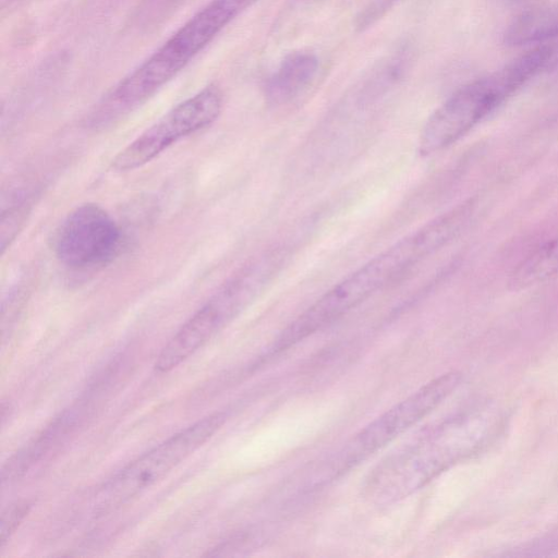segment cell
Wrapping results in <instances>:
<instances>
[{"label":"cell","mask_w":558,"mask_h":558,"mask_svg":"<svg viewBox=\"0 0 558 558\" xmlns=\"http://www.w3.org/2000/svg\"><path fill=\"white\" fill-rule=\"evenodd\" d=\"M397 0H374L356 16L355 27L364 31L380 19Z\"/></svg>","instance_id":"4fadbf2b"},{"label":"cell","mask_w":558,"mask_h":558,"mask_svg":"<svg viewBox=\"0 0 558 558\" xmlns=\"http://www.w3.org/2000/svg\"><path fill=\"white\" fill-rule=\"evenodd\" d=\"M558 37V3L525 11L510 22L504 41L510 47L543 44Z\"/></svg>","instance_id":"8fae6325"},{"label":"cell","mask_w":558,"mask_h":558,"mask_svg":"<svg viewBox=\"0 0 558 558\" xmlns=\"http://www.w3.org/2000/svg\"><path fill=\"white\" fill-rule=\"evenodd\" d=\"M318 66V58L311 51L287 54L266 82V101L274 107L292 102L312 85Z\"/></svg>","instance_id":"30bf717a"},{"label":"cell","mask_w":558,"mask_h":558,"mask_svg":"<svg viewBox=\"0 0 558 558\" xmlns=\"http://www.w3.org/2000/svg\"><path fill=\"white\" fill-rule=\"evenodd\" d=\"M254 3V0H210L137 66L138 74L154 88H161Z\"/></svg>","instance_id":"52a82bcc"},{"label":"cell","mask_w":558,"mask_h":558,"mask_svg":"<svg viewBox=\"0 0 558 558\" xmlns=\"http://www.w3.org/2000/svg\"><path fill=\"white\" fill-rule=\"evenodd\" d=\"M225 421V413L206 416L130 462L99 489L95 513L111 512L155 485L211 438Z\"/></svg>","instance_id":"8992f818"},{"label":"cell","mask_w":558,"mask_h":558,"mask_svg":"<svg viewBox=\"0 0 558 558\" xmlns=\"http://www.w3.org/2000/svg\"><path fill=\"white\" fill-rule=\"evenodd\" d=\"M29 510L28 504H16L8 508L1 517L0 546L2 547L14 533Z\"/></svg>","instance_id":"7c38bea8"},{"label":"cell","mask_w":558,"mask_h":558,"mask_svg":"<svg viewBox=\"0 0 558 558\" xmlns=\"http://www.w3.org/2000/svg\"><path fill=\"white\" fill-rule=\"evenodd\" d=\"M220 89L209 85L161 117L112 160L117 171L140 168L156 158L180 138L193 134L217 120L222 109Z\"/></svg>","instance_id":"ba28073f"},{"label":"cell","mask_w":558,"mask_h":558,"mask_svg":"<svg viewBox=\"0 0 558 558\" xmlns=\"http://www.w3.org/2000/svg\"><path fill=\"white\" fill-rule=\"evenodd\" d=\"M120 230L99 205L87 203L72 210L61 223L54 241L58 259L73 269L108 264L118 253Z\"/></svg>","instance_id":"9c48e42d"},{"label":"cell","mask_w":558,"mask_h":558,"mask_svg":"<svg viewBox=\"0 0 558 558\" xmlns=\"http://www.w3.org/2000/svg\"><path fill=\"white\" fill-rule=\"evenodd\" d=\"M524 85L511 63L486 77L465 84L426 120L418 153L429 156L456 143Z\"/></svg>","instance_id":"5b68a950"},{"label":"cell","mask_w":558,"mask_h":558,"mask_svg":"<svg viewBox=\"0 0 558 558\" xmlns=\"http://www.w3.org/2000/svg\"><path fill=\"white\" fill-rule=\"evenodd\" d=\"M283 259L282 250H271L233 275L165 345L156 371L173 369L210 340L257 298Z\"/></svg>","instance_id":"3957f363"},{"label":"cell","mask_w":558,"mask_h":558,"mask_svg":"<svg viewBox=\"0 0 558 558\" xmlns=\"http://www.w3.org/2000/svg\"><path fill=\"white\" fill-rule=\"evenodd\" d=\"M498 426L499 415L490 407L473 408L432 426L373 470L366 497L377 504L408 497L477 453Z\"/></svg>","instance_id":"7a4b0ae2"},{"label":"cell","mask_w":558,"mask_h":558,"mask_svg":"<svg viewBox=\"0 0 558 558\" xmlns=\"http://www.w3.org/2000/svg\"><path fill=\"white\" fill-rule=\"evenodd\" d=\"M461 380L460 372L445 373L386 410L319 462L305 480L307 487L317 488L366 460L441 404Z\"/></svg>","instance_id":"277c9868"},{"label":"cell","mask_w":558,"mask_h":558,"mask_svg":"<svg viewBox=\"0 0 558 558\" xmlns=\"http://www.w3.org/2000/svg\"><path fill=\"white\" fill-rule=\"evenodd\" d=\"M476 210V199L463 201L371 258L293 319L278 335L270 353L293 347L392 283L461 234Z\"/></svg>","instance_id":"6da1fadb"}]
</instances>
